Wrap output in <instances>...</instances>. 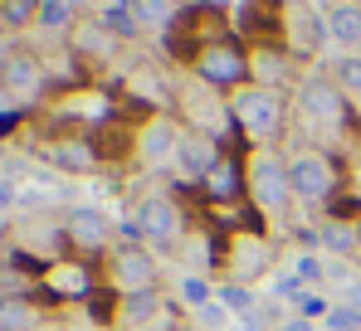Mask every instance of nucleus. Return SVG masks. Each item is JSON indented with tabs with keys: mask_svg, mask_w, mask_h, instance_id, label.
<instances>
[{
	"mask_svg": "<svg viewBox=\"0 0 361 331\" xmlns=\"http://www.w3.org/2000/svg\"><path fill=\"white\" fill-rule=\"evenodd\" d=\"M293 273H298L302 282H317V277H322V258H312V254H307V258L293 263Z\"/></svg>",
	"mask_w": 361,
	"mask_h": 331,
	"instance_id": "c756f323",
	"label": "nucleus"
},
{
	"mask_svg": "<svg viewBox=\"0 0 361 331\" xmlns=\"http://www.w3.org/2000/svg\"><path fill=\"white\" fill-rule=\"evenodd\" d=\"M293 78V54L283 49V44H259V49H249V83L254 88H283Z\"/></svg>",
	"mask_w": 361,
	"mask_h": 331,
	"instance_id": "2eb2a0df",
	"label": "nucleus"
},
{
	"mask_svg": "<svg viewBox=\"0 0 361 331\" xmlns=\"http://www.w3.org/2000/svg\"><path fill=\"white\" fill-rule=\"evenodd\" d=\"M302 287H307V282H302L298 273H288V277H279V282H274V292H279V297H298V302H302Z\"/></svg>",
	"mask_w": 361,
	"mask_h": 331,
	"instance_id": "c85d7f7f",
	"label": "nucleus"
},
{
	"mask_svg": "<svg viewBox=\"0 0 361 331\" xmlns=\"http://www.w3.org/2000/svg\"><path fill=\"white\" fill-rule=\"evenodd\" d=\"M39 322H44L39 297H25V292L0 297V331H39Z\"/></svg>",
	"mask_w": 361,
	"mask_h": 331,
	"instance_id": "6ab92c4d",
	"label": "nucleus"
},
{
	"mask_svg": "<svg viewBox=\"0 0 361 331\" xmlns=\"http://www.w3.org/2000/svg\"><path fill=\"white\" fill-rule=\"evenodd\" d=\"M108 287L118 297H137V292H161V263L147 244H118L108 254Z\"/></svg>",
	"mask_w": 361,
	"mask_h": 331,
	"instance_id": "39448f33",
	"label": "nucleus"
},
{
	"mask_svg": "<svg viewBox=\"0 0 361 331\" xmlns=\"http://www.w3.org/2000/svg\"><path fill=\"white\" fill-rule=\"evenodd\" d=\"M220 302H225L230 312H254V287H249V282H225V287H220Z\"/></svg>",
	"mask_w": 361,
	"mask_h": 331,
	"instance_id": "a878e982",
	"label": "nucleus"
},
{
	"mask_svg": "<svg viewBox=\"0 0 361 331\" xmlns=\"http://www.w3.org/2000/svg\"><path fill=\"white\" fill-rule=\"evenodd\" d=\"M269 258H274V249H269L264 234H230L225 239V268L235 282H254L269 268Z\"/></svg>",
	"mask_w": 361,
	"mask_h": 331,
	"instance_id": "ddd939ff",
	"label": "nucleus"
},
{
	"mask_svg": "<svg viewBox=\"0 0 361 331\" xmlns=\"http://www.w3.org/2000/svg\"><path fill=\"white\" fill-rule=\"evenodd\" d=\"M347 302H352V307H361V277H352V287H347Z\"/></svg>",
	"mask_w": 361,
	"mask_h": 331,
	"instance_id": "72a5a7b5",
	"label": "nucleus"
},
{
	"mask_svg": "<svg viewBox=\"0 0 361 331\" xmlns=\"http://www.w3.org/2000/svg\"><path fill=\"white\" fill-rule=\"evenodd\" d=\"M230 103V122H235V132L249 137V142H259V146H269L274 137H283V122H288V103H283V93H274V88H240V93H230L225 98Z\"/></svg>",
	"mask_w": 361,
	"mask_h": 331,
	"instance_id": "f257e3e1",
	"label": "nucleus"
},
{
	"mask_svg": "<svg viewBox=\"0 0 361 331\" xmlns=\"http://www.w3.org/2000/svg\"><path fill=\"white\" fill-rule=\"evenodd\" d=\"M332 78H337V88L347 98H361V54H342L332 63Z\"/></svg>",
	"mask_w": 361,
	"mask_h": 331,
	"instance_id": "5701e85b",
	"label": "nucleus"
},
{
	"mask_svg": "<svg viewBox=\"0 0 361 331\" xmlns=\"http://www.w3.org/2000/svg\"><path fill=\"white\" fill-rule=\"evenodd\" d=\"M190 73H195V83H200V88H210V93L230 98V93L249 88V44H240V39L205 44L200 54L190 58Z\"/></svg>",
	"mask_w": 361,
	"mask_h": 331,
	"instance_id": "f03ea898",
	"label": "nucleus"
},
{
	"mask_svg": "<svg viewBox=\"0 0 361 331\" xmlns=\"http://www.w3.org/2000/svg\"><path fill=\"white\" fill-rule=\"evenodd\" d=\"M327 35L337 44H347V54H361V0H332Z\"/></svg>",
	"mask_w": 361,
	"mask_h": 331,
	"instance_id": "a211bd4d",
	"label": "nucleus"
},
{
	"mask_svg": "<svg viewBox=\"0 0 361 331\" xmlns=\"http://www.w3.org/2000/svg\"><path fill=\"white\" fill-rule=\"evenodd\" d=\"M39 331H49V327H39Z\"/></svg>",
	"mask_w": 361,
	"mask_h": 331,
	"instance_id": "4c0bfd02",
	"label": "nucleus"
},
{
	"mask_svg": "<svg viewBox=\"0 0 361 331\" xmlns=\"http://www.w3.org/2000/svg\"><path fill=\"white\" fill-rule=\"evenodd\" d=\"M180 137H185V127H180L176 117L152 112L147 122H137V161H147V166H176Z\"/></svg>",
	"mask_w": 361,
	"mask_h": 331,
	"instance_id": "1a4fd4ad",
	"label": "nucleus"
},
{
	"mask_svg": "<svg viewBox=\"0 0 361 331\" xmlns=\"http://www.w3.org/2000/svg\"><path fill=\"white\" fill-rule=\"evenodd\" d=\"M298 112L312 122V127L337 132V127H347L352 98L337 88V78H327V73H307V78H298Z\"/></svg>",
	"mask_w": 361,
	"mask_h": 331,
	"instance_id": "0eeeda50",
	"label": "nucleus"
},
{
	"mask_svg": "<svg viewBox=\"0 0 361 331\" xmlns=\"http://www.w3.org/2000/svg\"><path fill=\"white\" fill-rule=\"evenodd\" d=\"M279 331H312V322H307V317H293L288 327H279Z\"/></svg>",
	"mask_w": 361,
	"mask_h": 331,
	"instance_id": "f704fd0d",
	"label": "nucleus"
},
{
	"mask_svg": "<svg viewBox=\"0 0 361 331\" xmlns=\"http://www.w3.org/2000/svg\"><path fill=\"white\" fill-rule=\"evenodd\" d=\"M25 122V108H15V112H0V137H10L15 127Z\"/></svg>",
	"mask_w": 361,
	"mask_h": 331,
	"instance_id": "2f4dec72",
	"label": "nucleus"
},
{
	"mask_svg": "<svg viewBox=\"0 0 361 331\" xmlns=\"http://www.w3.org/2000/svg\"><path fill=\"white\" fill-rule=\"evenodd\" d=\"M312 244L322 249V254H332V258H352L361 249V224L352 220H322L312 229Z\"/></svg>",
	"mask_w": 361,
	"mask_h": 331,
	"instance_id": "f3484780",
	"label": "nucleus"
},
{
	"mask_svg": "<svg viewBox=\"0 0 361 331\" xmlns=\"http://www.w3.org/2000/svg\"><path fill=\"white\" fill-rule=\"evenodd\" d=\"M0 83L15 93V103H25V98L44 93V83H49L44 58L30 54V49H5V54H0Z\"/></svg>",
	"mask_w": 361,
	"mask_h": 331,
	"instance_id": "9b49d317",
	"label": "nucleus"
},
{
	"mask_svg": "<svg viewBox=\"0 0 361 331\" xmlns=\"http://www.w3.org/2000/svg\"><path fill=\"white\" fill-rule=\"evenodd\" d=\"M288 180H293V200H302V205H322V200L337 195L342 170H337V161H332L327 151L298 146V151L288 156Z\"/></svg>",
	"mask_w": 361,
	"mask_h": 331,
	"instance_id": "423d86ee",
	"label": "nucleus"
},
{
	"mask_svg": "<svg viewBox=\"0 0 361 331\" xmlns=\"http://www.w3.org/2000/svg\"><path fill=\"white\" fill-rule=\"evenodd\" d=\"M68 331H98V327H68Z\"/></svg>",
	"mask_w": 361,
	"mask_h": 331,
	"instance_id": "c9c22d12",
	"label": "nucleus"
},
{
	"mask_svg": "<svg viewBox=\"0 0 361 331\" xmlns=\"http://www.w3.org/2000/svg\"><path fill=\"white\" fill-rule=\"evenodd\" d=\"M225 317H230V307H225V302L200 307V322H205V331H220V327H225Z\"/></svg>",
	"mask_w": 361,
	"mask_h": 331,
	"instance_id": "cd10ccee",
	"label": "nucleus"
},
{
	"mask_svg": "<svg viewBox=\"0 0 361 331\" xmlns=\"http://www.w3.org/2000/svg\"><path fill=\"white\" fill-rule=\"evenodd\" d=\"M83 307H88V322H93V327H113V322H118L122 297L113 292V287H93V292L83 297Z\"/></svg>",
	"mask_w": 361,
	"mask_h": 331,
	"instance_id": "4be33fe9",
	"label": "nucleus"
},
{
	"mask_svg": "<svg viewBox=\"0 0 361 331\" xmlns=\"http://www.w3.org/2000/svg\"><path fill=\"white\" fill-rule=\"evenodd\" d=\"M137 239H147L152 249H180L185 239V210L171 190H152L137 200Z\"/></svg>",
	"mask_w": 361,
	"mask_h": 331,
	"instance_id": "20e7f679",
	"label": "nucleus"
},
{
	"mask_svg": "<svg viewBox=\"0 0 361 331\" xmlns=\"http://www.w3.org/2000/svg\"><path fill=\"white\" fill-rule=\"evenodd\" d=\"M63 244H68L73 254H83V258L113 254V249H118V244H113V220H108L103 210H93V205H78V210H68V220H63Z\"/></svg>",
	"mask_w": 361,
	"mask_h": 331,
	"instance_id": "6e6552de",
	"label": "nucleus"
},
{
	"mask_svg": "<svg viewBox=\"0 0 361 331\" xmlns=\"http://www.w3.org/2000/svg\"><path fill=\"white\" fill-rule=\"evenodd\" d=\"M73 20H78V5L73 0H39V30L44 35H68L73 30Z\"/></svg>",
	"mask_w": 361,
	"mask_h": 331,
	"instance_id": "412c9836",
	"label": "nucleus"
},
{
	"mask_svg": "<svg viewBox=\"0 0 361 331\" xmlns=\"http://www.w3.org/2000/svg\"><path fill=\"white\" fill-rule=\"evenodd\" d=\"M0 20L5 30H25L39 20V0H0Z\"/></svg>",
	"mask_w": 361,
	"mask_h": 331,
	"instance_id": "b1692460",
	"label": "nucleus"
},
{
	"mask_svg": "<svg viewBox=\"0 0 361 331\" xmlns=\"http://www.w3.org/2000/svg\"><path fill=\"white\" fill-rule=\"evenodd\" d=\"M322 30H327V20H317L307 5H283V49L293 58L312 54L317 39H322Z\"/></svg>",
	"mask_w": 361,
	"mask_h": 331,
	"instance_id": "dca6fc26",
	"label": "nucleus"
},
{
	"mask_svg": "<svg viewBox=\"0 0 361 331\" xmlns=\"http://www.w3.org/2000/svg\"><path fill=\"white\" fill-rule=\"evenodd\" d=\"M200 190L210 195V205L240 210L244 200H249V156H230V151H225V161L210 170V180H205Z\"/></svg>",
	"mask_w": 361,
	"mask_h": 331,
	"instance_id": "f8f14e48",
	"label": "nucleus"
},
{
	"mask_svg": "<svg viewBox=\"0 0 361 331\" xmlns=\"http://www.w3.org/2000/svg\"><path fill=\"white\" fill-rule=\"evenodd\" d=\"M132 20H137V30H171L180 20V5L176 0H132Z\"/></svg>",
	"mask_w": 361,
	"mask_h": 331,
	"instance_id": "aec40b11",
	"label": "nucleus"
},
{
	"mask_svg": "<svg viewBox=\"0 0 361 331\" xmlns=\"http://www.w3.org/2000/svg\"><path fill=\"white\" fill-rule=\"evenodd\" d=\"M249 205H254L259 215H269V220L293 205L288 156H279V151H269V146L249 151Z\"/></svg>",
	"mask_w": 361,
	"mask_h": 331,
	"instance_id": "7ed1b4c3",
	"label": "nucleus"
},
{
	"mask_svg": "<svg viewBox=\"0 0 361 331\" xmlns=\"http://www.w3.org/2000/svg\"><path fill=\"white\" fill-rule=\"evenodd\" d=\"M322 327H327V331H361V307H352V302H337V307L322 317Z\"/></svg>",
	"mask_w": 361,
	"mask_h": 331,
	"instance_id": "393cba45",
	"label": "nucleus"
},
{
	"mask_svg": "<svg viewBox=\"0 0 361 331\" xmlns=\"http://www.w3.org/2000/svg\"><path fill=\"white\" fill-rule=\"evenodd\" d=\"M44 161L59 166L63 175H88V170L98 166V146H93V137H83V132L49 137V142H44Z\"/></svg>",
	"mask_w": 361,
	"mask_h": 331,
	"instance_id": "4468645a",
	"label": "nucleus"
},
{
	"mask_svg": "<svg viewBox=\"0 0 361 331\" xmlns=\"http://www.w3.org/2000/svg\"><path fill=\"white\" fill-rule=\"evenodd\" d=\"M0 35H5V20H0Z\"/></svg>",
	"mask_w": 361,
	"mask_h": 331,
	"instance_id": "e433bc0d",
	"label": "nucleus"
},
{
	"mask_svg": "<svg viewBox=\"0 0 361 331\" xmlns=\"http://www.w3.org/2000/svg\"><path fill=\"white\" fill-rule=\"evenodd\" d=\"M10 205H15V180L0 175V210H10Z\"/></svg>",
	"mask_w": 361,
	"mask_h": 331,
	"instance_id": "473e14b6",
	"label": "nucleus"
},
{
	"mask_svg": "<svg viewBox=\"0 0 361 331\" xmlns=\"http://www.w3.org/2000/svg\"><path fill=\"white\" fill-rule=\"evenodd\" d=\"M298 307H302V317H307V322H317V317H327V312H332V307H327L322 297H302Z\"/></svg>",
	"mask_w": 361,
	"mask_h": 331,
	"instance_id": "7c9ffc66",
	"label": "nucleus"
},
{
	"mask_svg": "<svg viewBox=\"0 0 361 331\" xmlns=\"http://www.w3.org/2000/svg\"><path fill=\"white\" fill-rule=\"evenodd\" d=\"M180 297H185V302H190V307H210V297H215V287H210V282H205V277H180Z\"/></svg>",
	"mask_w": 361,
	"mask_h": 331,
	"instance_id": "bb28decb",
	"label": "nucleus"
},
{
	"mask_svg": "<svg viewBox=\"0 0 361 331\" xmlns=\"http://www.w3.org/2000/svg\"><path fill=\"white\" fill-rule=\"evenodd\" d=\"M225 161V146H220V137H210V132H185L180 137V151H176V170L190 180V185H205L210 180V170Z\"/></svg>",
	"mask_w": 361,
	"mask_h": 331,
	"instance_id": "9d476101",
	"label": "nucleus"
}]
</instances>
